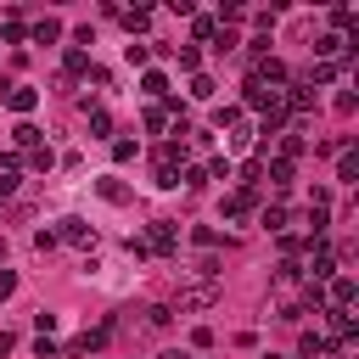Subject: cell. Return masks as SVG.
<instances>
[{
  "instance_id": "1",
  "label": "cell",
  "mask_w": 359,
  "mask_h": 359,
  "mask_svg": "<svg viewBox=\"0 0 359 359\" xmlns=\"http://www.w3.org/2000/svg\"><path fill=\"white\" fill-rule=\"evenodd\" d=\"M213 303H219V280L180 286V297H174V309H180V314H202V309H213Z\"/></svg>"
},
{
  "instance_id": "2",
  "label": "cell",
  "mask_w": 359,
  "mask_h": 359,
  "mask_svg": "<svg viewBox=\"0 0 359 359\" xmlns=\"http://www.w3.org/2000/svg\"><path fill=\"white\" fill-rule=\"evenodd\" d=\"M140 241H146V252H180V230H174V219H151Z\"/></svg>"
},
{
  "instance_id": "3",
  "label": "cell",
  "mask_w": 359,
  "mask_h": 359,
  "mask_svg": "<svg viewBox=\"0 0 359 359\" xmlns=\"http://www.w3.org/2000/svg\"><path fill=\"white\" fill-rule=\"evenodd\" d=\"M303 275H309V286H320V280H331V275H337V252L314 241V258H309V269H303Z\"/></svg>"
},
{
  "instance_id": "4",
  "label": "cell",
  "mask_w": 359,
  "mask_h": 359,
  "mask_svg": "<svg viewBox=\"0 0 359 359\" xmlns=\"http://www.w3.org/2000/svg\"><path fill=\"white\" fill-rule=\"evenodd\" d=\"M320 297H325V303H331V309H348V303H353V297H359V286H353V275H331V286H325V292H320Z\"/></svg>"
},
{
  "instance_id": "5",
  "label": "cell",
  "mask_w": 359,
  "mask_h": 359,
  "mask_svg": "<svg viewBox=\"0 0 359 359\" xmlns=\"http://www.w3.org/2000/svg\"><path fill=\"white\" fill-rule=\"evenodd\" d=\"M107 11H112L129 34H146V28H151V11H146V6H107Z\"/></svg>"
},
{
  "instance_id": "6",
  "label": "cell",
  "mask_w": 359,
  "mask_h": 359,
  "mask_svg": "<svg viewBox=\"0 0 359 359\" xmlns=\"http://www.w3.org/2000/svg\"><path fill=\"white\" fill-rule=\"evenodd\" d=\"M56 241H73V247H95V230H90L84 219H62V230H56Z\"/></svg>"
},
{
  "instance_id": "7",
  "label": "cell",
  "mask_w": 359,
  "mask_h": 359,
  "mask_svg": "<svg viewBox=\"0 0 359 359\" xmlns=\"http://www.w3.org/2000/svg\"><path fill=\"white\" fill-rule=\"evenodd\" d=\"M0 101H6L11 112H34V101H39V90H34V84H11V90H6Z\"/></svg>"
},
{
  "instance_id": "8",
  "label": "cell",
  "mask_w": 359,
  "mask_h": 359,
  "mask_svg": "<svg viewBox=\"0 0 359 359\" xmlns=\"http://www.w3.org/2000/svg\"><path fill=\"white\" fill-rule=\"evenodd\" d=\"M252 202H258V191H230V196H224V219H247Z\"/></svg>"
},
{
  "instance_id": "9",
  "label": "cell",
  "mask_w": 359,
  "mask_h": 359,
  "mask_svg": "<svg viewBox=\"0 0 359 359\" xmlns=\"http://www.w3.org/2000/svg\"><path fill=\"white\" fill-rule=\"evenodd\" d=\"M28 39L34 45H50V39H62V22L56 17H39V22H28Z\"/></svg>"
},
{
  "instance_id": "10",
  "label": "cell",
  "mask_w": 359,
  "mask_h": 359,
  "mask_svg": "<svg viewBox=\"0 0 359 359\" xmlns=\"http://www.w3.org/2000/svg\"><path fill=\"white\" fill-rule=\"evenodd\" d=\"M258 84H286V62H275V56H258V73H252Z\"/></svg>"
},
{
  "instance_id": "11",
  "label": "cell",
  "mask_w": 359,
  "mask_h": 359,
  "mask_svg": "<svg viewBox=\"0 0 359 359\" xmlns=\"http://www.w3.org/2000/svg\"><path fill=\"white\" fill-rule=\"evenodd\" d=\"M337 79V62H309L303 67V90H314V84H331Z\"/></svg>"
},
{
  "instance_id": "12",
  "label": "cell",
  "mask_w": 359,
  "mask_h": 359,
  "mask_svg": "<svg viewBox=\"0 0 359 359\" xmlns=\"http://www.w3.org/2000/svg\"><path fill=\"white\" fill-rule=\"evenodd\" d=\"M331 314V331H337V342H353V331H359V320L348 314V309H325Z\"/></svg>"
},
{
  "instance_id": "13",
  "label": "cell",
  "mask_w": 359,
  "mask_h": 359,
  "mask_svg": "<svg viewBox=\"0 0 359 359\" xmlns=\"http://www.w3.org/2000/svg\"><path fill=\"white\" fill-rule=\"evenodd\" d=\"M342 50H348V39H342V34H320V45H314V56H320V62H337Z\"/></svg>"
},
{
  "instance_id": "14",
  "label": "cell",
  "mask_w": 359,
  "mask_h": 359,
  "mask_svg": "<svg viewBox=\"0 0 359 359\" xmlns=\"http://www.w3.org/2000/svg\"><path fill=\"white\" fill-rule=\"evenodd\" d=\"M337 180H342V185H353V180H359V157H353L348 146L337 151Z\"/></svg>"
},
{
  "instance_id": "15",
  "label": "cell",
  "mask_w": 359,
  "mask_h": 359,
  "mask_svg": "<svg viewBox=\"0 0 359 359\" xmlns=\"http://www.w3.org/2000/svg\"><path fill=\"white\" fill-rule=\"evenodd\" d=\"M151 185H157V191H174V185H180V168H174V163H151Z\"/></svg>"
},
{
  "instance_id": "16",
  "label": "cell",
  "mask_w": 359,
  "mask_h": 359,
  "mask_svg": "<svg viewBox=\"0 0 359 359\" xmlns=\"http://www.w3.org/2000/svg\"><path fill=\"white\" fill-rule=\"evenodd\" d=\"M331 22H337V34L348 28V34L359 39V17H353V6H331Z\"/></svg>"
},
{
  "instance_id": "17",
  "label": "cell",
  "mask_w": 359,
  "mask_h": 359,
  "mask_svg": "<svg viewBox=\"0 0 359 359\" xmlns=\"http://www.w3.org/2000/svg\"><path fill=\"white\" fill-rule=\"evenodd\" d=\"M292 174H297V168H292L286 157H275V163H269V185H275V191H286V185H292Z\"/></svg>"
},
{
  "instance_id": "18",
  "label": "cell",
  "mask_w": 359,
  "mask_h": 359,
  "mask_svg": "<svg viewBox=\"0 0 359 359\" xmlns=\"http://www.w3.org/2000/svg\"><path fill=\"white\" fill-rule=\"evenodd\" d=\"M174 56H180L185 73H202V50H196V45H174Z\"/></svg>"
},
{
  "instance_id": "19",
  "label": "cell",
  "mask_w": 359,
  "mask_h": 359,
  "mask_svg": "<svg viewBox=\"0 0 359 359\" xmlns=\"http://www.w3.org/2000/svg\"><path fill=\"white\" fill-rule=\"evenodd\" d=\"M0 39H11V45L28 39V22H22V17H6V22H0Z\"/></svg>"
},
{
  "instance_id": "20",
  "label": "cell",
  "mask_w": 359,
  "mask_h": 359,
  "mask_svg": "<svg viewBox=\"0 0 359 359\" xmlns=\"http://www.w3.org/2000/svg\"><path fill=\"white\" fill-rule=\"evenodd\" d=\"M90 67H95V62H90V56L73 45V50H67V79H79V73H90Z\"/></svg>"
},
{
  "instance_id": "21",
  "label": "cell",
  "mask_w": 359,
  "mask_h": 359,
  "mask_svg": "<svg viewBox=\"0 0 359 359\" xmlns=\"http://www.w3.org/2000/svg\"><path fill=\"white\" fill-rule=\"evenodd\" d=\"M140 90H146L151 101H163V95H168V79H163V73H146V79H140Z\"/></svg>"
},
{
  "instance_id": "22",
  "label": "cell",
  "mask_w": 359,
  "mask_h": 359,
  "mask_svg": "<svg viewBox=\"0 0 359 359\" xmlns=\"http://www.w3.org/2000/svg\"><path fill=\"white\" fill-rule=\"evenodd\" d=\"M11 140H17L22 151H34V146H39V129H34V123H17V129H11Z\"/></svg>"
},
{
  "instance_id": "23",
  "label": "cell",
  "mask_w": 359,
  "mask_h": 359,
  "mask_svg": "<svg viewBox=\"0 0 359 359\" xmlns=\"http://www.w3.org/2000/svg\"><path fill=\"white\" fill-rule=\"evenodd\" d=\"M95 191H101V196H107V202H129V185H123V180H101V185H95Z\"/></svg>"
},
{
  "instance_id": "24",
  "label": "cell",
  "mask_w": 359,
  "mask_h": 359,
  "mask_svg": "<svg viewBox=\"0 0 359 359\" xmlns=\"http://www.w3.org/2000/svg\"><path fill=\"white\" fill-rule=\"evenodd\" d=\"M191 95H196V101H213V79H208V73H191Z\"/></svg>"
},
{
  "instance_id": "25",
  "label": "cell",
  "mask_w": 359,
  "mask_h": 359,
  "mask_svg": "<svg viewBox=\"0 0 359 359\" xmlns=\"http://www.w3.org/2000/svg\"><path fill=\"white\" fill-rule=\"evenodd\" d=\"M191 34H196V39H213V34H219V17H196Z\"/></svg>"
},
{
  "instance_id": "26",
  "label": "cell",
  "mask_w": 359,
  "mask_h": 359,
  "mask_svg": "<svg viewBox=\"0 0 359 359\" xmlns=\"http://www.w3.org/2000/svg\"><path fill=\"white\" fill-rule=\"evenodd\" d=\"M50 163H56L50 146H34V151H28V168H50Z\"/></svg>"
},
{
  "instance_id": "27",
  "label": "cell",
  "mask_w": 359,
  "mask_h": 359,
  "mask_svg": "<svg viewBox=\"0 0 359 359\" xmlns=\"http://www.w3.org/2000/svg\"><path fill=\"white\" fill-rule=\"evenodd\" d=\"M286 219H292V213H286L280 202H275V208H264V224H269V230H286Z\"/></svg>"
},
{
  "instance_id": "28",
  "label": "cell",
  "mask_w": 359,
  "mask_h": 359,
  "mask_svg": "<svg viewBox=\"0 0 359 359\" xmlns=\"http://www.w3.org/2000/svg\"><path fill=\"white\" fill-rule=\"evenodd\" d=\"M123 56H129L135 67H146V62H151V45H123Z\"/></svg>"
},
{
  "instance_id": "29",
  "label": "cell",
  "mask_w": 359,
  "mask_h": 359,
  "mask_svg": "<svg viewBox=\"0 0 359 359\" xmlns=\"http://www.w3.org/2000/svg\"><path fill=\"white\" fill-rule=\"evenodd\" d=\"M90 129H95V135H112V118H107V112L95 107V112H90Z\"/></svg>"
},
{
  "instance_id": "30",
  "label": "cell",
  "mask_w": 359,
  "mask_h": 359,
  "mask_svg": "<svg viewBox=\"0 0 359 359\" xmlns=\"http://www.w3.org/2000/svg\"><path fill=\"white\" fill-rule=\"evenodd\" d=\"M34 353H39V359H62V348H56L50 337H39V342H34Z\"/></svg>"
},
{
  "instance_id": "31",
  "label": "cell",
  "mask_w": 359,
  "mask_h": 359,
  "mask_svg": "<svg viewBox=\"0 0 359 359\" xmlns=\"http://www.w3.org/2000/svg\"><path fill=\"white\" fill-rule=\"evenodd\" d=\"M11 191H17V168H0V202H6Z\"/></svg>"
},
{
  "instance_id": "32",
  "label": "cell",
  "mask_w": 359,
  "mask_h": 359,
  "mask_svg": "<svg viewBox=\"0 0 359 359\" xmlns=\"http://www.w3.org/2000/svg\"><path fill=\"white\" fill-rule=\"evenodd\" d=\"M11 292H17V275H11V269H0V303H6Z\"/></svg>"
},
{
  "instance_id": "33",
  "label": "cell",
  "mask_w": 359,
  "mask_h": 359,
  "mask_svg": "<svg viewBox=\"0 0 359 359\" xmlns=\"http://www.w3.org/2000/svg\"><path fill=\"white\" fill-rule=\"evenodd\" d=\"M0 353H11V331H0Z\"/></svg>"
},
{
  "instance_id": "34",
  "label": "cell",
  "mask_w": 359,
  "mask_h": 359,
  "mask_svg": "<svg viewBox=\"0 0 359 359\" xmlns=\"http://www.w3.org/2000/svg\"><path fill=\"white\" fill-rule=\"evenodd\" d=\"M163 359H191V353H163Z\"/></svg>"
},
{
  "instance_id": "35",
  "label": "cell",
  "mask_w": 359,
  "mask_h": 359,
  "mask_svg": "<svg viewBox=\"0 0 359 359\" xmlns=\"http://www.w3.org/2000/svg\"><path fill=\"white\" fill-rule=\"evenodd\" d=\"M264 359H280V353H264Z\"/></svg>"
}]
</instances>
